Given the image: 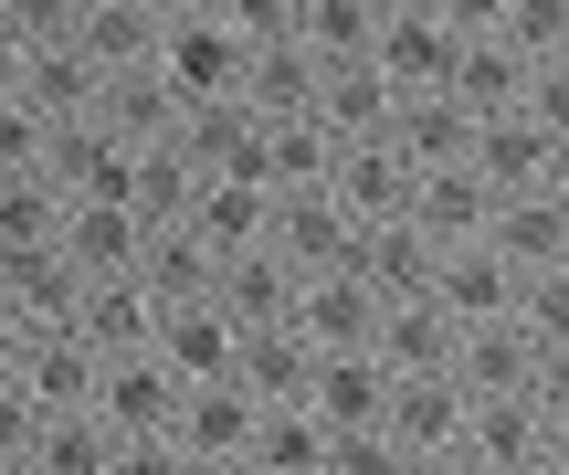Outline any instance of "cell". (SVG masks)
I'll use <instances>...</instances> for the list:
<instances>
[{
  "label": "cell",
  "mask_w": 569,
  "mask_h": 475,
  "mask_svg": "<svg viewBox=\"0 0 569 475\" xmlns=\"http://www.w3.org/2000/svg\"><path fill=\"white\" fill-rule=\"evenodd\" d=\"M106 96V75L74 53V42H42V53H21V106H32L42 127H84Z\"/></svg>",
  "instance_id": "22"
},
{
  "label": "cell",
  "mask_w": 569,
  "mask_h": 475,
  "mask_svg": "<svg viewBox=\"0 0 569 475\" xmlns=\"http://www.w3.org/2000/svg\"><path fill=\"white\" fill-rule=\"evenodd\" d=\"M284 328H296L317 359H369V338H380V296H369L359 275H296V317H284Z\"/></svg>",
  "instance_id": "5"
},
{
  "label": "cell",
  "mask_w": 569,
  "mask_h": 475,
  "mask_svg": "<svg viewBox=\"0 0 569 475\" xmlns=\"http://www.w3.org/2000/svg\"><path fill=\"white\" fill-rule=\"evenodd\" d=\"M32 475H117V434H106L96 413H63L32 434V455H21Z\"/></svg>",
  "instance_id": "30"
},
{
  "label": "cell",
  "mask_w": 569,
  "mask_h": 475,
  "mask_svg": "<svg viewBox=\"0 0 569 475\" xmlns=\"http://www.w3.org/2000/svg\"><path fill=\"white\" fill-rule=\"evenodd\" d=\"M264 127V190H327V127L317 117H253Z\"/></svg>",
  "instance_id": "28"
},
{
  "label": "cell",
  "mask_w": 569,
  "mask_h": 475,
  "mask_svg": "<svg viewBox=\"0 0 569 475\" xmlns=\"http://www.w3.org/2000/svg\"><path fill=\"white\" fill-rule=\"evenodd\" d=\"M432 317H443L453 338H465V328H517V275L496 265L486 244L443 254V265H432Z\"/></svg>",
  "instance_id": "9"
},
{
  "label": "cell",
  "mask_w": 569,
  "mask_h": 475,
  "mask_svg": "<svg viewBox=\"0 0 569 475\" xmlns=\"http://www.w3.org/2000/svg\"><path fill=\"white\" fill-rule=\"evenodd\" d=\"M232 349H243V338H232V317L211 307H169L159 317V338H148V359H159L169 380H180V392H201V380H232Z\"/></svg>",
  "instance_id": "13"
},
{
  "label": "cell",
  "mask_w": 569,
  "mask_h": 475,
  "mask_svg": "<svg viewBox=\"0 0 569 475\" xmlns=\"http://www.w3.org/2000/svg\"><path fill=\"white\" fill-rule=\"evenodd\" d=\"M211 475H253V465H211Z\"/></svg>",
  "instance_id": "38"
},
{
  "label": "cell",
  "mask_w": 569,
  "mask_h": 475,
  "mask_svg": "<svg viewBox=\"0 0 569 475\" xmlns=\"http://www.w3.org/2000/svg\"><path fill=\"white\" fill-rule=\"evenodd\" d=\"M63 244V201H53V180H0V265H21V254H53Z\"/></svg>",
  "instance_id": "29"
},
{
  "label": "cell",
  "mask_w": 569,
  "mask_h": 475,
  "mask_svg": "<svg viewBox=\"0 0 569 475\" xmlns=\"http://www.w3.org/2000/svg\"><path fill=\"white\" fill-rule=\"evenodd\" d=\"M486 211H496V190L475 180V169H432V180L411 190V232H422L432 254H465V244H486Z\"/></svg>",
  "instance_id": "21"
},
{
  "label": "cell",
  "mask_w": 569,
  "mask_h": 475,
  "mask_svg": "<svg viewBox=\"0 0 569 475\" xmlns=\"http://www.w3.org/2000/svg\"><path fill=\"white\" fill-rule=\"evenodd\" d=\"M32 434H42V413H32V402L11 392V380H0V475H11L21 455H32Z\"/></svg>",
  "instance_id": "34"
},
{
  "label": "cell",
  "mask_w": 569,
  "mask_h": 475,
  "mask_svg": "<svg viewBox=\"0 0 569 475\" xmlns=\"http://www.w3.org/2000/svg\"><path fill=\"white\" fill-rule=\"evenodd\" d=\"M306 413H317V434H380L390 413V370L380 359H317V380H306Z\"/></svg>",
  "instance_id": "18"
},
{
  "label": "cell",
  "mask_w": 569,
  "mask_h": 475,
  "mask_svg": "<svg viewBox=\"0 0 569 475\" xmlns=\"http://www.w3.org/2000/svg\"><path fill=\"white\" fill-rule=\"evenodd\" d=\"M117 475H201V465H190L169 434H148V444H117Z\"/></svg>",
  "instance_id": "35"
},
{
  "label": "cell",
  "mask_w": 569,
  "mask_h": 475,
  "mask_svg": "<svg viewBox=\"0 0 569 475\" xmlns=\"http://www.w3.org/2000/svg\"><path fill=\"white\" fill-rule=\"evenodd\" d=\"M369 359H380L390 380H432L453 359V328L432 317V296L422 307H380V338H369Z\"/></svg>",
  "instance_id": "27"
},
{
  "label": "cell",
  "mask_w": 569,
  "mask_h": 475,
  "mask_svg": "<svg viewBox=\"0 0 569 475\" xmlns=\"http://www.w3.org/2000/svg\"><path fill=\"white\" fill-rule=\"evenodd\" d=\"M74 338H84L96 359H138L148 338H159V307H148L127 275H117V286H84V296H74Z\"/></svg>",
  "instance_id": "25"
},
{
  "label": "cell",
  "mask_w": 569,
  "mask_h": 475,
  "mask_svg": "<svg viewBox=\"0 0 569 475\" xmlns=\"http://www.w3.org/2000/svg\"><path fill=\"white\" fill-rule=\"evenodd\" d=\"M159 21H169V0H84L74 53L96 75H138V63H159Z\"/></svg>",
  "instance_id": "14"
},
{
  "label": "cell",
  "mask_w": 569,
  "mask_h": 475,
  "mask_svg": "<svg viewBox=\"0 0 569 475\" xmlns=\"http://www.w3.org/2000/svg\"><path fill=\"white\" fill-rule=\"evenodd\" d=\"M148 75L180 106H232L243 96V32H232V0H169L159 21V63Z\"/></svg>",
  "instance_id": "1"
},
{
  "label": "cell",
  "mask_w": 569,
  "mask_h": 475,
  "mask_svg": "<svg viewBox=\"0 0 569 475\" xmlns=\"http://www.w3.org/2000/svg\"><path fill=\"white\" fill-rule=\"evenodd\" d=\"M432 265H443V254H432L411 222L359 232V254H348V275H359V286L380 296V307H422V296H432Z\"/></svg>",
  "instance_id": "19"
},
{
  "label": "cell",
  "mask_w": 569,
  "mask_h": 475,
  "mask_svg": "<svg viewBox=\"0 0 569 475\" xmlns=\"http://www.w3.org/2000/svg\"><path fill=\"white\" fill-rule=\"evenodd\" d=\"M264 222H274V190H253V180H201L180 232L211 254V265H243V254H264Z\"/></svg>",
  "instance_id": "11"
},
{
  "label": "cell",
  "mask_w": 569,
  "mask_h": 475,
  "mask_svg": "<svg viewBox=\"0 0 569 475\" xmlns=\"http://www.w3.org/2000/svg\"><path fill=\"white\" fill-rule=\"evenodd\" d=\"M169 413H180V380H169L148 349H138V359H106V370H96V423H106L117 444L169 434Z\"/></svg>",
  "instance_id": "12"
},
{
  "label": "cell",
  "mask_w": 569,
  "mask_h": 475,
  "mask_svg": "<svg viewBox=\"0 0 569 475\" xmlns=\"http://www.w3.org/2000/svg\"><path fill=\"white\" fill-rule=\"evenodd\" d=\"M0 275H11V265H0Z\"/></svg>",
  "instance_id": "39"
},
{
  "label": "cell",
  "mask_w": 569,
  "mask_h": 475,
  "mask_svg": "<svg viewBox=\"0 0 569 475\" xmlns=\"http://www.w3.org/2000/svg\"><path fill=\"white\" fill-rule=\"evenodd\" d=\"M380 434L401 444V465H422V455H453V444H465V392H453L443 370H432V380H390V413H380Z\"/></svg>",
  "instance_id": "15"
},
{
  "label": "cell",
  "mask_w": 569,
  "mask_h": 475,
  "mask_svg": "<svg viewBox=\"0 0 569 475\" xmlns=\"http://www.w3.org/2000/svg\"><path fill=\"white\" fill-rule=\"evenodd\" d=\"M369 32H380V0H296V42H306L317 75L369 63Z\"/></svg>",
  "instance_id": "26"
},
{
  "label": "cell",
  "mask_w": 569,
  "mask_h": 475,
  "mask_svg": "<svg viewBox=\"0 0 569 475\" xmlns=\"http://www.w3.org/2000/svg\"><path fill=\"white\" fill-rule=\"evenodd\" d=\"M443 380L475 402H569V349H538L528 328H465L443 359Z\"/></svg>",
  "instance_id": "2"
},
{
  "label": "cell",
  "mask_w": 569,
  "mask_h": 475,
  "mask_svg": "<svg viewBox=\"0 0 569 475\" xmlns=\"http://www.w3.org/2000/svg\"><path fill=\"white\" fill-rule=\"evenodd\" d=\"M138 254H148V222H138V211H117V201H74V211H63V265H74L84 286L138 275Z\"/></svg>",
  "instance_id": "16"
},
{
  "label": "cell",
  "mask_w": 569,
  "mask_h": 475,
  "mask_svg": "<svg viewBox=\"0 0 569 475\" xmlns=\"http://www.w3.org/2000/svg\"><path fill=\"white\" fill-rule=\"evenodd\" d=\"M380 138H390V159H401L411 180H432V169H465V148H475V117H453L443 96H401Z\"/></svg>",
  "instance_id": "20"
},
{
  "label": "cell",
  "mask_w": 569,
  "mask_h": 475,
  "mask_svg": "<svg viewBox=\"0 0 569 475\" xmlns=\"http://www.w3.org/2000/svg\"><path fill=\"white\" fill-rule=\"evenodd\" d=\"M42 148H53V127H42L21 96H0V180H32V169H42Z\"/></svg>",
  "instance_id": "32"
},
{
  "label": "cell",
  "mask_w": 569,
  "mask_h": 475,
  "mask_svg": "<svg viewBox=\"0 0 569 475\" xmlns=\"http://www.w3.org/2000/svg\"><path fill=\"white\" fill-rule=\"evenodd\" d=\"M411 169L390 159V138H359V148H338L327 159V201L348 211V232H380V222H411Z\"/></svg>",
  "instance_id": "7"
},
{
  "label": "cell",
  "mask_w": 569,
  "mask_h": 475,
  "mask_svg": "<svg viewBox=\"0 0 569 475\" xmlns=\"http://www.w3.org/2000/svg\"><path fill=\"white\" fill-rule=\"evenodd\" d=\"M253 475H327V434H317V413H264L253 423V455H243Z\"/></svg>",
  "instance_id": "31"
},
{
  "label": "cell",
  "mask_w": 569,
  "mask_h": 475,
  "mask_svg": "<svg viewBox=\"0 0 569 475\" xmlns=\"http://www.w3.org/2000/svg\"><path fill=\"white\" fill-rule=\"evenodd\" d=\"M306 380H317V349H306L296 328H253L243 349H232V392H243L253 413H296Z\"/></svg>",
  "instance_id": "17"
},
{
  "label": "cell",
  "mask_w": 569,
  "mask_h": 475,
  "mask_svg": "<svg viewBox=\"0 0 569 475\" xmlns=\"http://www.w3.org/2000/svg\"><path fill=\"white\" fill-rule=\"evenodd\" d=\"M453 0H380V32H369V75H380V96H443L453 75Z\"/></svg>",
  "instance_id": "3"
},
{
  "label": "cell",
  "mask_w": 569,
  "mask_h": 475,
  "mask_svg": "<svg viewBox=\"0 0 569 475\" xmlns=\"http://www.w3.org/2000/svg\"><path fill=\"white\" fill-rule=\"evenodd\" d=\"M11 370H21V317L0 307V380H11Z\"/></svg>",
  "instance_id": "37"
},
{
  "label": "cell",
  "mask_w": 569,
  "mask_h": 475,
  "mask_svg": "<svg viewBox=\"0 0 569 475\" xmlns=\"http://www.w3.org/2000/svg\"><path fill=\"white\" fill-rule=\"evenodd\" d=\"M465 169L496 190V201H517V190H569V127H549V117H486L475 127V148H465Z\"/></svg>",
  "instance_id": "4"
},
{
  "label": "cell",
  "mask_w": 569,
  "mask_h": 475,
  "mask_svg": "<svg viewBox=\"0 0 569 475\" xmlns=\"http://www.w3.org/2000/svg\"><path fill=\"white\" fill-rule=\"evenodd\" d=\"M486 254L507 275H569V190H517L486 211Z\"/></svg>",
  "instance_id": "6"
},
{
  "label": "cell",
  "mask_w": 569,
  "mask_h": 475,
  "mask_svg": "<svg viewBox=\"0 0 569 475\" xmlns=\"http://www.w3.org/2000/svg\"><path fill=\"white\" fill-rule=\"evenodd\" d=\"M327 475H411V465H401L390 434H338V444H327Z\"/></svg>",
  "instance_id": "33"
},
{
  "label": "cell",
  "mask_w": 569,
  "mask_h": 475,
  "mask_svg": "<svg viewBox=\"0 0 569 475\" xmlns=\"http://www.w3.org/2000/svg\"><path fill=\"white\" fill-rule=\"evenodd\" d=\"M211 307L232 317V338H253V328H284V317H296V275H284L274 254H243V265H211Z\"/></svg>",
  "instance_id": "24"
},
{
  "label": "cell",
  "mask_w": 569,
  "mask_h": 475,
  "mask_svg": "<svg viewBox=\"0 0 569 475\" xmlns=\"http://www.w3.org/2000/svg\"><path fill=\"white\" fill-rule=\"evenodd\" d=\"M180 117H190V106L169 96L148 63H138V75H106V96H96V127L117 148H169V138H180Z\"/></svg>",
  "instance_id": "23"
},
{
  "label": "cell",
  "mask_w": 569,
  "mask_h": 475,
  "mask_svg": "<svg viewBox=\"0 0 569 475\" xmlns=\"http://www.w3.org/2000/svg\"><path fill=\"white\" fill-rule=\"evenodd\" d=\"M96 370H106V359L84 349L74 328H42V338H21V370H11V392L32 402L42 423H63V413H96Z\"/></svg>",
  "instance_id": "8"
},
{
  "label": "cell",
  "mask_w": 569,
  "mask_h": 475,
  "mask_svg": "<svg viewBox=\"0 0 569 475\" xmlns=\"http://www.w3.org/2000/svg\"><path fill=\"white\" fill-rule=\"evenodd\" d=\"M411 475H486V465H475V455H465V444H453V455H422V465H411Z\"/></svg>",
  "instance_id": "36"
},
{
  "label": "cell",
  "mask_w": 569,
  "mask_h": 475,
  "mask_svg": "<svg viewBox=\"0 0 569 475\" xmlns=\"http://www.w3.org/2000/svg\"><path fill=\"white\" fill-rule=\"evenodd\" d=\"M253 423H264V413H253L232 380H201V392H180V413H169V444L211 475V465H243L253 455Z\"/></svg>",
  "instance_id": "10"
}]
</instances>
